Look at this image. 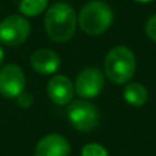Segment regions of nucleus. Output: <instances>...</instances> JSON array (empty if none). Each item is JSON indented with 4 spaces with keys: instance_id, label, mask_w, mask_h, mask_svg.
Listing matches in <instances>:
<instances>
[{
    "instance_id": "1",
    "label": "nucleus",
    "mask_w": 156,
    "mask_h": 156,
    "mask_svg": "<svg viewBox=\"0 0 156 156\" xmlns=\"http://www.w3.org/2000/svg\"><path fill=\"white\" fill-rule=\"evenodd\" d=\"M44 23L47 34L51 40L56 43H65L76 33V11L67 3H55L47 11Z\"/></svg>"
},
{
    "instance_id": "2",
    "label": "nucleus",
    "mask_w": 156,
    "mask_h": 156,
    "mask_svg": "<svg viewBox=\"0 0 156 156\" xmlns=\"http://www.w3.org/2000/svg\"><path fill=\"white\" fill-rule=\"evenodd\" d=\"M114 19L112 10L110 5L100 0H92L81 10L78 22L86 34L99 36L111 26Z\"/></svg>"
},
{
    "instance_id": "3",
    "label": "nucleus",
    "mask_w": 156,
    "mask_h": 156,
    "mask_svg": "<svg viewBox=\"0 0 156 156\" xmlns=\"http://www.w3.org/2000/svg\"><path fill=\"white\" fill-rule=\"evenodd\" d=\"M104 71L112 82H127L136 71V58L133 52L123 45L112 48L105 56Z\"/></svg>"
},
{
    "instance_id": "4",
    "label": "nucleus",
    "mask_w": 156,
    "mask_h": 156,
    "mask_svg": "<svg viewBox=\"0 0 156 156\" xmlns=\"http://www.w3.org/2000/svg\"><path fill=\"white\" fill-rule=\"evenodd\" d=\"M29 33V22L21 15H10L0 22V43L4 45H21L27 38Z\"/></svg>"
},
{
    "instance_id": "5",
    "label": "nucleus",
    "mask_w": 156,
    "mask_h": 156,
    "mask_svg": "<svg viewBox=\"0 0 156 156\" xmlns=\"http://www.w3.org/2000/svg\"><path fill=\"white\" fill-rule=\"evenodd\" d=\"M67 115L70 123L81 132H89L99 123V111L86 100H77L71 103Z\"/></svg>"
},
{
    "instance_id": "6",
    "label": "nucleus",
    "mask_w": 156,
    "mask_h": 156,
    "mask_svg": "<svg viewBox=\"0 0 156 156\" xmlns=\"http://www.w3.org/2000/svg\"><path fill=\"white\" fill-rule=\"evenodd\" d=\"M25 89V74L16 65H5L0 69V93L7 99L18 97Z\"/></svg>"
},
{
    "instance_id": "7",
    "label": "nucleus",
    "mask_w": 156,
    "mask_h": 156,
    "mask_svg": "<svg viewBox=\"0 0 156 156\" xmlns=\"http://www.w3.org/2000/svg\"><path fill=\"white\" fill-rule=\"evenodd\" d=\"M104 86L103 73L96 67H88L82 70L77 77L76 81V92L78 96L83 99L96 97Z\"/></svg>"
},
{
    "instance_id": "8",
    "label": "nucleus",
    "mask_w": 156,
    "mask_h": 156,
    "mask_svg": "<svg viewBox=\"0 0 156 156\" xmlns=\"http://www.w3.org/2000/svg\"><path fill=\"white\" fill-rule=\"evenodd\" d=\"M70 144L59 134L45 136L38 141L34 149V156H69Z\"/></svg>"
},
{
    "instance_id": "9",
    "label": "nucleus",
    "mask_w": 156,
    "mask_h": 156,
    "mask_svg": "<svg viewBox=\"0 0 156 156\" xmlns=\"http://www.w3.org/2000/svg\"><path fill=\"white\" fill-rule=\"evenodd\" d=\"M74 88L71 81L65 76H56L48 82V96L55 104L65 105L73 99Z\"/></svg>"
},
{
    "instance_id": "10",
    "label": "nucleus",
    "mask_w": 156,
    "mask_h": 156,
    "mask_svg": "<svg viewBox=\"0 0 156 156\" xmlns=\"http://www.w3.org/2000/svg\"><path fill=\"white\" fill-rule=\"evenodd\" d=\"M32 67L40 74H52L60 67V58L51 49H38L30 56Z\"/></svg>"
},
{
    "instance_id": "11",
    "label": "nucleus",
    "mask_w": 156,
    "mask_h": 156,
    "mask_svg": "<svg viewBox=\"0 0 156 156\" xmlns=\"http://www.w3.org/2000/svg\"><path fill=\"white\" fill-rule=\"evenodd\" d=\"M123 97L129 104L140 107V105L145 104L147 100H148V92H147V88L144 85L133 82V83H129L125 88Z\"/></svg>"
},
{
    "instance_id": "12",
    "label": "nucleus",
    "mask_w": 156,
    "mask_h": 156,
    "mask_svg": "<svg viewBox=\"0 0 156 156\" xmlns=\"http://www.w3.org/2000/svg\"><path fill=\"white\" fill-rule=\"evenodd\" d=\"M48 5V0H21L19 11L26 16H36L41 14Z\"/></svg>"
},
{
    "instance_id": "13",
    "label": "nucleus",
    "mask_w": 156,
    "mask_h": 156,
    "mask_svg": "<svg viewBox=\"0 0 156 156\" xmlns=\"http://www.w3.org/2000/svg\"><path fill=\"white\" fill-rule=\"evenodd\" d=\"M82 156H108L105 148H103L101 145L96 143L86 144L82 148Z\"/></svg>"
},
{
    "instance_id": "14",
    "label": "nucleus",
    "mask_w": 156,
    "mask_h": 156,
    "mask_svg": "<svg viewBox=\"0 0 156 156\" xmlns=\"http://www.w3.org/2000/svg\"><path fill=\"white\" fill-rule=\"evenodd\" d=\"M145 30H147L148 37L156 43V15H154L152 18H149V21L147 22Z\"/></svg>"
},
{
    "instance_id": "15",
    "label": "nucleus",
    "mask_w": 156,
    "mask_h": 156,
    "mask_svg": "<svg viewBox=\"0 0 156 156\" xmlns=\"http://www.w3.org/2000/svg\"><path fill=\"white\" fill-rule=\"evenodd\" d=\"M16 99H18V104L21 105V107H23V108H27L33 103V97L30 96V94L25 93V92H22Z\"/></svg>"
},
{
    "instance_id": "16",
    "label": "nucleus",
    "mask_w": 156,
    "mask_h": 156,
    "mask_svg": "<svg viewBox=\"0 0 156 156\" xmlns=\"http://www.w3.org/2000/svg\"><path fill=\"white\" fill-rule=\"evenodd\" d=\"M3 60H4V51H3L2 45H0V67H2V65H3Z\"/></svg>"
},
{
    "instance_id": "17",
    "label": "nucleus",
    "mask_w": 156,
    "mask_h": 156,
    "mask_svg": "<svg viewBox=\"0 0 156 156\" xmlns=\"http://www.w3.org/2000/svg\"><path fill=\"white\" fill-rule=\"evenodd\" d=\"M136 2H140V3H149V2H152V0H136Z\"/></svg>"
}]
</instances>
